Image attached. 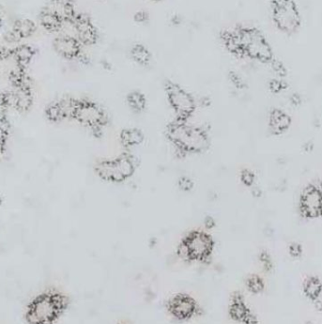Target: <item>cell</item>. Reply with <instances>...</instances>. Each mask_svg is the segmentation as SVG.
I'll return each mask as SVG.
<instances>
[{
	"label": "cell",
	"instance_id": "33",
	"mask_svg": "<svg viewBox=\"0 0 322 324\" xmlns=\"http://www.w3.org/2000/svg\"><path fill=\"white\" fill-rule=\"evenodd\" d=\"M252 193H253V195H254L255 197H260L261 195V190L258 189V188H254V189L252 190Z\"/></svg>",
	"mask_w": 322,
	"mask_h": 324
},
{
	"label": "cell",
	"instance_id": "39",
	"mask_svg": "<svg viewBox=\"0 0 322 324\" xmlns=\"http://www.w3.org/2000/svg\"><path fill=\"white\" fill-rule=\"evenodd\" d=\"M153 1H160V0H153Z\"/></svg>",
	"mask_w": 322,
	"mask_h": 324
},
{
	"label": "cell",
	"instance_id": "4",
	"mask_svg": "<svg viewBox=\"0 0 322 324\" xmlns=\"http://www.w3.org/2000/svg\"><path fill=\"white\" fill-rule=\"evenodd\" d=\"M67 305L68 300L64 295L58 292L43 295L31 303L27 320L30 324H52Z\"/></svg>",
	"mask_w": 322,
	"mask_h": 324
},
{
	"label": "cell",
	"instance_id": "11",
	"mask_svg": "<svg viewBox=\"0 0 322 324\" xmlns=\"http://www.w3.org/2000/svg\"><path fill=\"white\" fill-rule=\"evenodd\" d=\"M54 50L65 59L79 58L82 54L81 43L74 37L61 35L53 41Z\"/></svg>",
	"mask_w": 322,
	"mask_h": 324
},
{
	"label": "cell",
	"instance_id": "38",
	"mask_svg": "<svg viewBox=\"0 0 322 324\" xmlns=\"http://www.w3.org/2000/svg\"><path fill=\"white\" fill-rule=\"evenodd\" d=\"M124 324V323H119V324Z\"/></svg>",
	"mask_w": 322,
	"mask_h": 324
},
{
	"label": "cell",
	"instance_id": "7",
	"mask_svg": "<svg viewBox=\"0 0 322 324\" xmlns=\"http://www.w3.org/2000/svg\"><path fill=\"white\" fill-rule=\"evenodd\" d=\"M165 308L170 316L179 323L189 322L203 312L198 301L187 293L172 295L166 301Z\"/></svg>",
	"mask_w": 322,
	"mask_h": 324
},
{
	"label": "cell",
	"instance_id": "35",
	"mask_svg": "<svg viewBox=\"0 0 322 324\" xmlns=\"http://www.w3.org/2000/svg\"><path fill=\"white\" fill-rule=\"evenodd\" d=\"M273 1V3H274V5L276 6V5H279V4H280V3H282L284 0H272Z\"/></svg>",
	"mask_w": 322,
	"mask_h": 324
},
{
	"label": "cell",
	"instance_id": "22",
	"mask_svg": "<svg viewBox=\"0 0 322 324\" xmlns=\"http://www.w3.org/2000/svg\"><path fill=\"white\" fill-rule=\"evenodd\" d=\"M246 285L247 290L253 294L261 293L264 287L263 281L257 275H250L246 280Z\"/></svg>",
	"mask_w": 322,
	"mask_h": 324
},
{
	"label": "cell",
	"instance_id": "9",
	"mask_svg": "<svg viewBox=\"0 0 322 324\" xmlns=\"http://www.w3.org/2000/svg\"><path fill=\"white\" fill-rule=\"evenodd\" d=\"M274 20L280 30L287 32H292L299 27L300 16L291 0H284L275 6Z\"/></svg>",
	"mask_w": 322,
	"mask_h": 324
},
{
	"label": "cell",
	"instance_id": "13",
	"mask_svg": "<svg viewBox=\"0 0 322 324\" xmlns=\"http://www.w3.org/2000/svg\"><path fill=\"white\" fill-rule=\"evenodd\" d=\"M77 39L81 44L93 45L97 40V30L87 16L77 15L74 17Z\"/></svg>",
	"mask_w": 322,
	"mask_h": 324
},
{
	"label": "cell",
	"instance_id": "8",
	"mask_svg": "<svg viewBox=\"0 0 322 324\" xmlns=\"http://www.w3.org/2000/svg\"><path fill=\"white\" fill-rule=\"evenodd\" d=\"M235 32L238 36L244 54L261 61L271 59V49L258 30L243 29L236 30Z\"/></svg>",
	"mask_w": 322,
	"mask_h": 324
},
{
	"label": "cell",
	"instance_id": "3",
	"mask_svg": "<svg viewBox=\"0 0 322 324\" xmlns=\"http://www.w3.org/2000/svg\"><path fill=\"white\" fill-rule=\"evenodd\" d=\"M138 159L124 152L114 159H106L95 164L94 170L102 180L109 183H123L133 177L138 168Z\"/></svg>",
	"mask_w": 322,
	"mask_h": 324
},
{
	"label": "cell",
	"instance_id": "12",
	"mask_svg": "<svg viewBox=\"0 0 322 324\" xmlns=\"http://www.w3.org/2000/svg\"><path fill=\"white\" fill-rule=\"evenodd\" d=\"M301 209L307 216H317L322 212V192L316 187H310L301 197Z\"/></svg>",
	"mask_w": 322,
	"mask_h": 324
},
{
	"label": "cell",
	"instance_id": "29",
	"mask_svg": "<svg viewBox=\"0 0 322 324\" xmlns=\"http://www.w3.org/2000/svg\"><path fill=\"white\" fill-rule=\"evenodd\" d=\"M135 20L138 23H144L148 20V15L145 12H138L135 15Z\"/></svg>",
	"mask_w": 322,
	"mask_h": 324
},
{
	"label": "cell",
	"instance_id": "5",
	"mask_svg": "<svg viewBox=\"0 0 322 324\" xmlns=\"http://www.w3.org/2000/svg\"><path fill=\"white\" fill-rule=\"evenodd\" d=\"M73 118L90 130L97 139L102 138L104 129L109 122L107 112L103 106L89 99L77 100Z\"/></svg>",
	"mask_w": 322,
	"mask_h": 324
},
{
	"label": "cell",
	"instance_id": "14",
	"mask_svg": "<svg viewBox=\"0 0 322 324\" xmlns=\"http://www.w3.org/2000/svg\"><path fill=\"white\" fill-rule=\"evenodd\" d=\"M45 8L58 15L63 21L72 20L76 16L71 0H50Z\"/></svg>",
	"mask_w": 322,
	"mask_h": 324
},
{
	"label": "cell",
	"instance_id": "21",
	"mask_svg": "<svg viewBox=\"0 0 322 324\" xmlns=\"http://www.w3.org/2000/svg\"><path fill=\"white\" fill-rule=\"evenodd\" d=\"M131 55L135 62L141 66H147L151 61V53L142 45L134 46L131 50Z\"/></svg>",
	"mask_w": 322,
	"mask_h": 324
},
{
	"label": "cell",
	"instance_id": "15",
	"mask_svg": "<svg viewBox=\"0 0 322 324\" xmlns=\"http://www.w3.org/2000/svg\"><path fill=\"white\" fill-rule=\"evenodd\" d=\"M119 139L122 146L128 150L130 148L140 145L144 141L145 137L140 129L135 127H128L121 131Z\"/></svg>",
	"mask_w": 322,
	"mask_h": 324
},
{
	"label": "cell",
	"instance_id": "31",
	"mask_svg": "<svg viewBox=\"0 0 322 324\" xmlns=\"http://www.w3.org/2000/svg\"><path fill=\"white\" fill-rule=\"evenodd\" d=\"M290 252H291L292 255L294 256H299L301 252V249L299 245H296V244H293L290 248Z\"/></svg>",
	"mask_w": 322,
	"mask_h": 324
},
{
	"label": "cell",
	"instance_id": "18",
	"mask_svg": "<svg viewBox=\"0 0 322 324\" xmlns=\"http://www.w3.org/2000/svg\"><path fill=\"white\" fill-rule=\"evenodd\" d=\"M12 29L21 39H25L34 34L36 31V25L31 19H18L14 23Z\"/></svg>",
	"mask_w": 322,
	"mask_h": 324
},
{
	"label": "cell",
	"instance_id": "34",
	"mask_svg": "<svg viewBox=\"0 0 322 324\" xmlns=\"http://www.w3.org/2000/svg\"><path fill=\"white\" fill-rule=\"evenodd\" d=\"M4 25V15L3 13L0 11V28H2Z\"/></svg>",
	"mask_w": 322,
	"mask_h": 324
},
{
	"label": "cell",
	"instance_id": "17",
	"mask_svg": "<svg viewBox=\"0 0 322 324\" xmlns=\"http://www.w3.org/2000/svg\"><path fill=\"white\" fill-rule=\"evenodd\" d=\"M126 103L133 112L141 113L146 109L147 99L143 93L134 90L126 96Z\"/></svg>",
	"mask_w": 322,
	"mask_h": 324
},
{
	"label": "cell",
	"instance_id": "32",
	"mask_svg": "<svg viewBox=\"0 0 322 324\" xmlns=\"http://www.w3.org/2000/svg\"><path fill=\"white\" fill-rule=\"evenodd\" d=\"M4 143H5V132H4V130L0 127V153H1L2 150H3Z\"/></svg>",
	"mask_w": 322,
	"mask_h": 324
},
{
	"label": "cell",
	"instance_id": "20",
	"mask_svg": "<svg viewBox=\"0 0 322 324\" xmlns=\"http://www.w3.org/2000/svg\"><path fill=\"white\" fill-rule=\"evenodd\" d=\"M13 53L16 60L18 61V63L23 68H25L33 58L35 54V50L29 45H20L17 46L15 49H13Z\"/></svg>",
	"mask_w": 322,
	"mask_h": 324
},
{
	"label": "cell",
	"instance_id": "19",
	"mask_svg": "<svg viewBox=\"0 0 322 324\" xmlns=\"http://www.w3.org/2000/svg\"><path fill=\"white\" fill-rule=\"evenodd\" d=\"M290 124L289 117L280 110H273L270 115V127L275 133L282 132Z\"/></svg>",
	"mask_w": 322,
	"mask_h": 324
},
{
	"label": "cell",
	"instance_id": "10",
	"mask_svg": "<svg viewBox=\"0 0 322 324\" xmlns=\"http://www.w3.org/2000/svg\"><path fill=\"white\" fill-rule=\"evenodd\" d=\"M230 320L240 324H258L256 317L247 307L246 300L239 291L234 292L230 297L229 304Z\"/></svg>",
	"mask_w": 322,
	"mask_h": 324
},
{
	"label": "cell",
	"instance_id": "24",
	"mask_svg": "<svg viewBox=\"0 0 322 324\" xmlns=\"http://www.w3.org/2000/svg\"><path fill=\"white\" fill-rule=\"evenodd\" d=\"M240 179L244 185H246L247 187H251L255 183V175L250 170L244 169L240 173Z\"/></svg>",
	"mask_w": 322,
	"mask_h": 324
},
{
	"label": "cell",
	"instance_id": "30",
	"mask_svg": "<svg viewBox=\"0 0 322 324\" xmlns=\"http://www.w3.org/2000/svg\"><path fill=\"white\" fill-rule=\"evenodd\" d=\"M282 84L280 81H277V80H274L270 83V89H272L274 92H278V91H280L281 89H282Z\"/></svg>",
	"mask_w": 322,
	"mask_h": 324
},
{
	"label": "cell",
	"instance_id": "36",
	"mask_svg": "<svg viewBox=\"0 0 322 324\" xmlns=\"http://www.w3.org/2000/svg\"><path fill=\"white\" fill-rule=\"evenodd\" d=\"M172 22H173V23H176V24H178V23H179L178 17H177V16H174V18L172 19Z\"/></svg>",
	"mask_w": 322,
	"mask_h": 324
},
{
	"label": "cell",
	"instance_id": "16",
	"mask_svg": "<svg viewBox=\"0 0 322 324\" xmlns=\"http://www.w3.org/2000/svg\"><path fill=\"white\" fill-rule=\"evenodd\" d=\"M39 22L45 30L49 32H55L61 30L64 21L54 13L44 8L39 14Z\"/></svg>",
	"mask_w": 322,
	"mask_h": 324
},
{
	"label": "cell",
	"instance_id": "25",
	"mask_svg": "<svg viewBox=\"0 0 322 324\" xmlns=\"http://www.w3.org/2000/svg\"><path fill=\"white\" fill-rule=\"evenodd\" d=\"M4 40L10 44H15V43H18L21 41V38L18 36V34L16 33L15 30L11 29L8 31H6V33L4 34Z\"/></svg>",
	"mask_w": 322,
	"mask_h": 324
},
{
	"label": "cell",
	"instance_id": "26",
	"mask_svg": "<svg viewBox=\"0 0 322 324\" xmlns=\"http://www.w3.org/2000/svg\"><path fill=\"white\" fill-rule=\"evenodd\" d=\"M230 82L232 83V85L238 89H243L245 88V83L243 81V79L235 72H230Z\"/></svg>",
	"mask_w": 322,
	"mask_h": 324
},
{
	"label": "cell",
	"instance_id": "28",
	"mask_svg": "<svg viewBox=\"0 0 322 324\" xmlns=\"http://www.w3.org/2000/svg\"><path fill=\"white\" fill-rule=\"evenodd\" d=\"M260 261L265 269H268L270 267L271 262H270L269 256L265 252H261V255H260Z\"/></svg>",
	"mask_w": 322,
	"mask_h": 324
},
{
	"label": "cell",
	"instance_id": "37",
	"mask_svg": "<svg viewBox=\"0 0 322 324\" xmlns=\"http://www.w3.org/2000/svg\"><path fill=\"white\" fill-rule=\"evenodd\" d=\"M4 53H5V50H4V49H3V48L0 46V58L2 57V55H3Z\"/></svg>",
	"mask_w": 322,
	"mask_h": 324
},
{
	"label": "cell",
	"instance_id": "23",
	"mask_svg": "<svg viewBox=\"0 0 322 324\" xmlns=\"http://www.w3.org/2000/svg\"><path fill=\"white\" fill-rule=\"evenodd\" d=\"M177 187L181 192H192L194 188V182L191 177L182 176V177H179L177 180Z\"/></svg>",
	"mask_w": 322,
	"mask_h": 324
},
{
	"label": "cell",
	"instance_id": "6",
	"mask_svg": "<svg viewBox=\"0 0 322 324\" xmlns=\"http://www.w3.org/2000/svg\"><path fill=\"white\" fill-rule=\"evenodd\" d=\"M167 101L174 112L175 118L189 121L196 110L197 102L192 94L176 83L167 81L164 86Z\"/></svg>",
	"mask_w": 322,
	"mask_h": 324
},
{
	"label": "cell",
	"instance_id": "1",
	"mask_svg": "<svg viewBox=\"0 0 322 324\" xmlns=\"http://www.w3.org/2000/svg\"><path fill=\"white\" fill-rule=\"evenodd\" d=\"M166 138L181 159L203 154L211 145L210 133L206 127L192 125L189 121L176 118L167 125Z\"/></svg>",
	"mask_w": 322,
	"mask_h": 324
},
{
	"label": "cell",
	"instance_id": "2",
	"mask_svg": "<svg viewBox=\"0 0 322 324\" xmlns=\"http://www.w3.org/2000/svg\"><path fill=\"white\" fill-rule=\"evenodd\" d=\"M215 249L214 237L206 231L193 230L182 238L176 254L186 263L209 264Z\"/></svg>",
	"mask_w": 322,
	"mask_h": 324
},
{
	"label": "cell",
	"instance_id": "27",
	"mask_svg": "<svg viewBox=\"0 0 322 324\" xmlns=\"http://www.w3.org/2000/svg\"><path fill=\"white\" fill-rule=\"evenodd\" d=\"M216 225L215 219L213 216H206L204 219V226L206 230H213Z\"/></svg>",
	"mask_w": 322,
	"mask_h": 324
}]
</instances>
